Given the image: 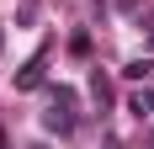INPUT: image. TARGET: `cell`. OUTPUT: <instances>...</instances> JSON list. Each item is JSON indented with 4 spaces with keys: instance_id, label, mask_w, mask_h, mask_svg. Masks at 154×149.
I'll use <instances>...</instances> for the list:
<instances>
[{
    "instance_id": "cell-2",
    "label": "cell",
    "mask_w": 154,
    "mask_h": 149,
    "mask_svg": "<svg viewBox=\"0 0 154 149\" xmlns=\"http://www.w3.org/2000/svg\"><path fill=\"white\" fill-rule=\"evenodd\" d=\"M128 112H133V117H154V90H133V96H128Z\"/></svg>"
},
{
    "instance_id": "cell-4",
    "label": "cell",
    "mask_w": 154,
    "mask_h": 149,
    "mask_svg": "<svg viewBox=\"0 0 154 149\" xmlns=\"http://www.w3.org/2000/svg\"><path fill=\"white\" fill-rule=\"evenodd\" d=\"M149 69H154V64H149V59H133V64H128V69H122V74H128V80H143V74H149Z\"/></svg>"
},
{
    "instance_id": "cell-1",
    "label": "cell",
    "mask_w": 154,
    "mask_h": 149,
    "mask_svg": "<svg viewBox=\"0 0 154 149\" xmlns=\"http://www.w3.org/2000/svg\"><path fill=\"white\" fill-rule=\"evenodd\" d=\"M48 128H53V133H69V128H75V90L69 85H59L53 90V101H48Z\"/></svg>"
},
{
    "instance_id": "cell-5",
    "label": "cell",
    "mask_w": 154,
    "mask_h": 149,
    "mask_svg": "<svg viewBox=\"0 0 154 149\" xmlns=\"http://www.w3.org/2000/svg\"><path fill=\"white\" fill-rule=\"evenodd\" d=\"M0 48H5V37H0Z\"/></svg>"
},
{
    "instance_id": "cell-3",
    "label": "cell",
    "mask_w": 154,
    "mask_h": 149,
    "mask_svg": "<svg viewBox=\"0 0 154 149\" xmlns=\"http://www.w3.org/2000/svg\"><path fill=\"white\" fill-rule=\"evenodd\" d=\"M16 85H21V90H32V85H43V59H32L27 69L16 74Z\"/></svg>"
}]
</instances>
